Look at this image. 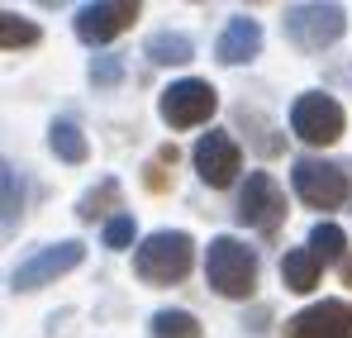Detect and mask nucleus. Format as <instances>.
<instances>
[{"label":"nucleus","instance_id":"nucleus-1","mask_svg":"<svg viewBox=\"0 0 352 338\" xmlns=\"http://www.w3.org/2000/svg\"><path fill=\"white\" fill-rule=\"evenodd\" d=\"M190 262H195V243H190V233H181V229H157V233H148L143 248L133 253V272H138L143 282H153V286L181 282V277L190 272Z\"/></svg>","mask_w":352,"mask_h":338},{"label":"nucleus","instance_id":"nucleus-2","mask_svg":"<svg viewBox=\"0 0 352 338\" xmlns=\"http://www.w3.org/2000/svg\"><path fill=\"white\" fill-rule=\"evenodd\" d=\"M205 277H210V286H214L219 295L243 300V295H252V286H257V257H252V248L238 243L234 233H219V238H210Z\"/></svg>","mask_w":352,"mask_h":338},{"label":"nucleus","instance_id":"nucleus-3","mask_svg":"<svg viewBox=\"0 0 352 338\" xmlns=\"http://www.w3.org/2000/svg\"><path fill=\"white\" fill-rule=\"evenodd\" d=\"M162 119L172 124V129H195V124H205L210 114L219 110V91L210 86V81H195V76H186V81H172L167 91H162Z\"/></svg>","mask_w":352,"mask_h":338},{"label":"nucleus","instance_id":"nucleus-4","mask_svg":"<svg viewBox=\"0 0 352 338\" xmlns=\"http://www.w3.org/2000/svg\"><path fill=\"white\" fill-rule=\"evenodd\" d=\"M343 10L338 5H291L286 10V39L300 43L305 53H319V48H329L338 34H343Z\"/></svg>","mask_w":352,"mask_h":338},{"label":"nucleus","instance_id":"nucleus-5","mask_svg":"<svg viewBox=\"0 0 352 338\" xmlns=\"http://www.w3.org/2000/svg\"><path fill=\"white\" fill-rule=\"evenodd\" d=\"M81 257H86V248H81L76 238L48 243L43 253H34L29 262H19V267L10 272V286H14V291H38V286H48V282H58V277H67L72 267H81Z\"/></svg>","mask_w":352,"mask_h":338},{"label":"nucleus","instance_id":"nucleus-6","mask_svg":"<svg viewBox=\"0 0 352 338\" xmlns=\"http://www.w3.org/2000/svg\"><path fill=\"white\" fill-rule=\"evenodd\" d=\"M343 124H348V114H343V105L333 96L309 91V96H300L291 105V129H295V138H305V143H333L343 134Z\"/></svg>","mask_w":352,"mask_h":338},{"label":"nucleus","instance_id":"nucleus-7","mask_svg":"<svg viewBox=\"0 0 352 338\" xmlns=\"http://www.w3.org/2000/svg\"><path fill=\"white\" fill-rule=\"evenodd\" d=\"M291 181H295V191H300V200L314 205V210H333V205H343V196H348L343 167L319 162V158H300L291 167Z\"/></svg>","mask_w":352,"mask_h":338},{"label":"nucleus","instance_id":"nucleus-8","mask_svg":"<svg viewBox=\"0 0 352 338\" xmlns=\"http://www.w3.org/2000/svg\"><path fill=\"white\" fill-rule=\"evenodd\" d=\"M238 220L262 229V233H272V229L286 220V196H281V186H276L267 171H252V176H248V186H243V196H238Z\"/></svg>","mask_w":352,"mask_h":338},{"label":"nucleus","instance_id":"nucleus-9","mask_svg":"<svg viewBox=\"0 0 352 338\" xmlns=\"http://www.w3.org/2000/svg\"><path fill=\"white\" fill-rule=\"evenodd\" d=\"M133 19H138V5L133 0H96V5H81L76 10V39L81 43H110Z\"/></svg>","mask_w":352,"mask_h":338},{"label":"nucleus","instance_id":"nucleus-10","mask_svg":"<svg viewBox=\"0 0 352 338\" xmlns=\"http://www.w3.org/2000/svg\"><path fill=\"white\" fill-rule=\"evenodd\" d=\"M291 338H352V305L348 300H319L291 319Z\"/></svg>","mask_w":352,"mask_h":338},{"label":"nucleus","instance_id":"nucleus-11","mask_svg":"<svg viewBox=\"0 0 352 338\" xmlns=\"http://www.w3.org/2000/svg\"><path fill=\"white\" fill-rule=\"evenodd\" d=\"M195 171L210 181V186H229L238 176V143L224 134V129H210L200 143H195Z\"/></svg>","mask_w":352,"mask_h":338},{"label":"nucleus","instance_id":"nucleus-12","mask_svg":"<svg viewBox=\"0 0 352 338\" xmlns=\"http://www.w3.org/2000/svg\"><path fill=\"white\" fill-rule=\"evenodd\" d=\"M257 48H262V24L248 19V14H238V19H229V29L219 34V48L214 53H219L224 67H238V62H252Z\"/></svg>","mask_w":352,"mask_h":338},{"label":"nucleus","instance_id":"nucleus-13","mask_svg":"<svg viewBox=\"0 0 352 338\" xmlns=\"http://www.w3.org/2000/svg\"><path fill=\"white\" fill-rule=\"evenodd\" d=\"M319 257H314V248H291L286 257H281V282H286V291H309V286L319 282Z\"/></svg>","mask_w":352,"mask_h":338},{"label":"nucleus","instance_id":"nucleus-14","mask_svg":"<svg viewBox=\"0 0 352 338\" xmlns=\"http://www.w3.org/2000/svg\"><path fill=\"white\" fill-rule=\"evenodd\" d=\"M143 53L153 57L157 67H181V62H190V57H195V48H190V39H186V34H153Z\"/></svg>","mask_w":352,"mask_h":338},{"label":"nucleus","instance_id":"nucleus-15","mask_svg":"<svg viewBox=\"0 0 352 338\" xmlns=\"http://www.w3.org/2000/svg\"><path fill=\"white\" fill-rule=\"evenodd\" d=\"M48 143H53V153H58L62 162H86V153H91V148H86V134H81L76 124H67V119L48 129Z\"/></svg>","mask_w":352,"mask_h":338},{"label":"nucleus","instance_id":"nucleus-16","mask_svg":"<svg viewBox=\"0 0 352 338\" xmlns=\"http://www.w3.org/2000/svg\"><path fill=\"white\" fill-rule=\"evenodd\" d=\"M309 248H314L319 262H338L343 248H348V233H343L338 224H329V220H319V224L309 229Z\"/></svg>","mask_w":352,"mask_h":338},{"label":"nucleus","instance_id":"nucleus-17","mask_svg":"<svg viewBox=\"0 0 352 338\" xmlns=\"http://www.w3.org/2000/svg\"><path fill=\"white\" fill-rule=\"evenodd\" d=\"M153 338H200V324L186 310H157L153 315Z\"/></svg>","mask_w":352,"mask_h":338},{"label":"nucleus","instance_id":"nucleus-18","mask_svg":"<svg viewBox=\"0 0 352 338\" xmlns=\"http://www.w3.org/2000/svg\"><path fill=\"white\" fill-rule=\"evenodd\" d=\"M0 43H5V48H29V43H38V24H29V19H19L14 10H5V14H0Z\"/></svg>","mask_w":352,"mask_h":338},{"label":"nucleus","instance_id":"nucleus-19","mask_svg":"<svg viewBox=\"0 0 352 338\" xmlns=\"http://www.w3.org/2000/svg\"><path fill=\"white\" fill-rule=\"evenodd\" d=\"M0 186H5V233H14V224H19V215H24V191H19V171L0 167Z\"/></svg>","mask_w":352,"mask_h":338},{"label":"nucleus","instance_id":"nucleus-20","mask_svg":"<svg viewBox=\"0 0 352 338\" xmlns=\"http://www.w3.org/2000/svg\"><path fill=\"white\" fill-rule=\"evenodd\" d=\"M115 200H119V181H100L96 191L81 196L76 215H81V220H96V215H105V205H115Z\"/></svg>","mask_w":352,"mask_h":338},{"label":"nucleus","instance_id":"nucleus-21","mask_svg":"<svg viewBox=\"0 0 352 338\" xmlns=\"http://www.w3.org/2000/svg\"><path fill=\"white\" fill-rule=\"evenodd\" d=\"M133 243V215H115L105 224V248H129Z\"/></svg>","mask_w":352,"mask_h":338},{"label":"nucleus","instance_id":"nucleus-22","mask_svg":"<svg viewBox=\"0 0 352 338\" xmlns=\"http://www.w3.org/2000/svg\"><path fill=\"white\" fill-rule=\"evenodd\" d=\"M119 76H124V62H119V57H100V62H91V81H96V86H115Z\"/></svg>","mask_w":352,"mask_h":338},{"label":"nucleus","instance_id":"nucleus-23","mask_svg":"<svg viewBox=\"0 0 352 338\" xmlns=\"http://www.w3.org/2000/svg\"><path fill=\"white\" fill-rule=\"evenodd\" d=\"M348 282H352V267H348Z\"/></svg>","mask_w":352,"mask_h":338}]
</instances>
